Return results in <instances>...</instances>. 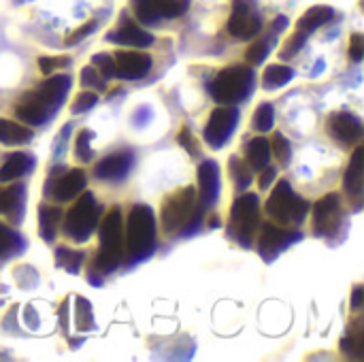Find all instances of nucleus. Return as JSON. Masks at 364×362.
<instances>
[{
    "mask_svg": "<svg viewBox=\"0 0 364 362\" xmlns=\"http://www.w3.org/2000/svg\"><path fill=\"white\" fill-rule=\"evenodd\" d=\"M228 166H230V175H232L237 190H247L252 186V169L245 166V160H241L239 156H230Z\"/></svg>",
    "mask_w": 364,
    "mask_h": 362,
    "instance_id": "34",
    "label": "nucleus"
},
{
    "mask_svg": "<svg viewBox=\"0 0 364 362\" xmlns=\"http://www.w3.org/2000/svg\"><path fill=\"white\" fill-rule=\"evenodd\" d=\"M34 132L26 124H17L13 119H0V143L2 145H26L30 143Z\"/></svg>",
    "mask_w": 364,
    "mask_h": 362,
    "instance_id": "26",
    "label": "nucleus"
},
{
    "mask_svg": "<svg viewBox=\"0 0 364 362\" xmlns=\"http://www.w3.org/2000/svg\"><path fill=\"white\" fill-rule=\"evenodd\" d=\"M275 177H277V169L267 164V166L260 171V177H258V188H260V190H269V188H271V183L275 181Z\"/></svg>",
    "mask_w": 364,
    "mask_h": 362,
    "instance_id": "47",
    "label": "nucleus"
},
{
    "mask_svg": "<svg viewBox=\"0 0 364 362\" xmlns=\"http://www.w3.org/2000/svg\"><path fill=\"white\" fill-rule=\"evenodd\" d=\"M205 205L192 186L168 194L160 209V226L166 235H194L203 222Z\"/></svg>",
    "mask_w": 364,
    "mask_h": 362,
    "instance_id": "3",
    "label": "nucleus"
},
{
    "mask_svg": "<svg viewBox=\"0 0 364 362\" xmlns=\"http://www.w3.org/2000/svg\"><path fill=\"white\" fill-rule=\"evenodd\" d=\"M115 77L124 81H139L145 79L151 70V55L145 51H130V49H119L115 55Z\"/></svg>",
    "mask_w": 364,
    "mask_h": 362,
    "instance_id": "16",
    "label": "nucleus"
},
{
    "mask_svg": "<svg viewBox=\"0 0 364 362\" xmlns=\"http://www.w3.org/2000/svg\"><path fill=\"white\" fill-rule=\"evenodd\" d=\"M350 58L354 62H360L364 58V36L360 32H354L350 36Z\"/></svg>",
    "mask_w": 364,
    "mask_h": 362,
    "instance_id": "46",
    "label": "nucleus"
},
{
    "mask_svg": "<svg viewBox=\"0 0 364 362\" xmlns=\"http://www.w3.org/2000/svg\"><path fill=\"white\" fill-rule=\"evenodd\" d=\"M96 28H98V17H92V19H87L83 26L75 28V30H73V32L66 36L64 45H66V47H75V45H79L83 38H87L90 34H94V32H96Z\"/></svg>",
    "mask_w": 364,
    "mask_h": 362,
    "instance_id": "41",
    "label": "nucleus"
},
{
    "mask_svg": "<svg viewBox=\"0 0 364 362\" xmlns=\"http://www.w3.org/2000/svg\"><path fill=\"white\" fill-rule=\"evenodd\" d=\"M102 211L105 209L102 205H98L94 192H81L64 218L66 237L75 243H85L92 237V233L98 228Z\"/></svg>",
    "mask_w": 364,
    "mask_h": 362,
    "instance_id": "8",
    "label": "nucleus"
},
{
    "mask_svg": "<svg viewBox=\"0 0 364 362\" xmlns=\"http://www.w3.org/2000/svg\"><path fill=\"white\" fill-rule=\"evenodd\" d=\"M70 124H66L64 128H62V132H60V137L55 139V149H53V154L55 156H62V151H64V143H66V139H68V134H70Z\"/></svg>",
    "mask_w": 364,
    "mask_h": 362,
    "instance_id": "50",
    "label": "nucleus"
},
{
    "mask_svg": "<svg viewBox=\"0 0 364 362\" xmlns=\"http://www.w3.org/2000/svg\"><path fill=\"white\" fill-rule=\"evenodd\" d=\"M75 329L79 333H90L96 329L94 309L85 297H75Z\"/></svg>",
    "mask_w": 364,
    "mask_h": 362,
    "instance_id": "31",
    "label": "nucleus"
},
{
    "mask_svg": "<svg viewBox=\"0 0 364 362\" xmlns=\"http://www.w3.org/2000/svg\"><path fill=\"white\" fill-rule=\"evenodd\" d=\"M92 139H94V132L92 130H81L75 139V156L81 160V162H90L94 151H92Z\"/></svg>",
    "mask_w": 364,
    "mask_h": 362,
    "instance_id": "40",
    "label": "nucleus"
},
{
    "mask_svg": "<svg viewBox=\"0 0 364 362\" xmlns=\"http://www.w3.org/2000/svg\"><path fill=\"white\" fill-rule=\"evenodd\" d=\"M239 124V109L235 105H222L215 111H211L207 124H205V143L211 149H222L235 134Z\"/></svg>",
    "mask_w": 364,
    "mask_h": 362,
    "instance_id": "12",
    "label": "nucleus"
},
{
    "mask_svg": "<svg viewBox=\"0 0 364 362\" xmlns=\"http://www.w3.org/2000/svg\"><path fill=\"white\" fill-rule=\"evenodd\" d=\"M260 198L258 194H241L232 209H230V222H228V235L232 241H237L241 247L250 250L256 233L260 230Z\"/></svg>",
    "mask_w": 364,
    "mask_h": 362,
    "instance_id": "7",
    "label": "nucleus"
},
{
    "mask_svg": "<svg viewBox=\"0 0 364 362\" xmlns=\"http://www.w3.org/2000/svg\"><path fill=\"white\" fill-rule=\"evenodd\" d=\"M198 198L205 209L213 207L220 198V166L215 160H205L198 164Z\"/></svg>",
    "mask_w": 364,
    "mask_h": 362,
    "instance_id": "21",
    "label": "nucleus"
},
{
    "mask_svg": "<svg viewBox=\"0 0 364 362\" xmlns=\"http://www.w3.org/2000/svg\"><path fill=\"white\" fill-rule=\"evenodd\" d=\"M158 228L156 215L149 205H134L126 220V237H124V260L134 267L151 258L156 250Z\"/></svg>",
    "mask_w": 364,
    "mask_h": 362,
    "instance_id": "4",
    "label": "nucleus"
},
{
    "mask_svg": "<svg viewBox=\"0 0 364 362\" xmlns=\"http://www.w3.org/2000/svg\"><path fill=\"white\" fill-rule=\"evenodd\" d=\"M273 124H275V109H273V105H269V102L258 105L256 113L252 117V128L258 134H264V132L273 130Z\"/></svg>",
    "mask_w": 364,
    "mask_h": 362,
    "instance_id": "33",
    "label": "nucleus"
},
{
    "mask_svg": "<svg viewBox=\"0 0 364 362\" xmlns=\"http://www.w3.org/2000/svg\"><path fill=\"white\" fill-rule=\"evenodd\" d=\"M98 105V92H81L75 100H73V105H70V111L75 113V115H83V113H87L90 109H94Z\"/></svg>",
    "mask_w": 364,
    "mask_h": 362,
    "instance_id": "42",
    "label": "nucleus"
},
{
    "mask_svg": "<svg viewBox=\"0 0 364 362\" xmlns=\"http://www.w3.org/2000/svg\"><path fill=\"white\" fill-rule=\"evenodd\" d=\"M83 344V339H70V348H79Z\"/></svg>",
    "mask_w": 364,
    "mask_h": 362,
    "instance_id": "54",
    "label": "nucleus"
},
{
    "mask_svg": "<svg viewBox=\"0 0 364 362\" xmlns=\"http://www.w3.org/2000/svg\"><path fill=\"white\" fill-rule=\"evenodd\" d=\"M68 309H70V299H66V301L58 307L60 326H62V333H66V335H68Z\"/></svg>",
    "mask_w": 364,
    "mask_h": 362,
    "instance_id": "48",
    "label": "nucleus"
},
{
    "mask_svg": "<svg viewBox=\"0 0 364 362\" xmlns=\"http://www.w3.org/2000/svg\"><path fill=\"white\" fill-rule=\"evenodd\" d=\"M62 211L55 205H38V235L45 243H53L58 237V228L62 222Z\"/></svg>",
    "mask_w": 364,
    "mask_h": 362,
    "instance_id": "25",
    "label": "nucleus"
},
{
    "mask_svg": "<svg viewBox=\"0 0 364 362\" xmlns=\"http://www.w3.org/2000/svg\"><path fill=\"white\" fill-rule=\"evenodd\" d=\"M294 79V68L286 66V64H271L264 68L262 75V87L264 90H279L284 85H288Z\"/></svg>",
    "mask_w": 364,
    "mask_h": 362,
    "instance_id": "29",
    "label": "nucleus"
},
{
    "mask_svg": "<svg viewBox=\"0 0 364 362\" xmlns=\"http://www.w3.org/2000/svg\"><path fill=\"white\" fill-rule=\"evenodd\" d=\"M288 26H290V19H288L286 15H277V17L271 21L269 32H264L262 38H258L254 45H250V49L245 51V60H247L250 64H262V62L269 58V53L273 51V47H275L279 34H282Z\"/></svg>",
    "mask_w": 364,
    "mask_h": 362,
    "instance_id": "19",
    "label": "nucleus"
},
{
    "mask_svg": "<svg viewBox=\"0 0 364 362\" xmlns=\"http://www.w3.org/2000/svg\"><path fill=\"white\" fill-rule=\"evenodd\" d=\"M260 228H262V233L258 230L260 233L258 254L267 265H271L279 254H284L294 243L303 241V233L282 226V224H275V222H264V224H260Z\"/></svg>",
    "mask_w": 364,
    "mask_h": 362,
    "instance_id": "10",
    "label": "nucleus"
},
{
    "mask_svg": "<svg viewBox=\"0 0 364 362\" xmlns=\"http://www.w3.org/2000/svg\"><path fill=\"white\" fill-rule=\"evenodd\" d=\"M85 179L87 177L81 169L64 171V175H60V177L49 175L47 186H45V196L53 198L58 203H68L85 190V183H87Z\"/></svg>",
    "mask_w": 364,
    "mask_h": 362,
    "instance_id": "14",
    "label": "nucleus"
},
{
    "mask_svg": "<svg viewBox=\"0 0 364 362\" xmlns=\"http://www.w3.org/2000/svg\"><path fill=\"white\" fill-rule=\"evenodd\" d=\"M34 156H30L28 151H13L4 158L2 166H0V181H15L19 177H26L34 171Z\"/></svg>",
    "mask_w": 364,
    "mask_h": 362,
    "instance_id": "23",
    "label": "nucleus"
},
{
    "mask_svg": "<svg viewBox=\"0 0 364 362\" xmlns=\"http://www.w3.org/2000/svg\"><path fill=\"white\" fill-rule=\"evenodd\" d=\"M245 154H247V164L254 169V171H262L269 160H271V145H269V139H264V134L252 139L245 147Z\"/></svg>",
    "mask_w": 364,
    "mask_h": 362,
    "instance_id": "28",
    "label": "nucleus"
},
{
    "mask_svg": "<svg viewBox=\"0 0 364 362\" xmlns=\"http://www.w3.org/2000/svg\"><path fill=\"white\" fill-rule=\"evenodd\" d=\"M130 6H132L134 17L141 26H158L162 19L154 0H130Z\"/></svg>",
    "mask_w": 364,
    "mask_h": 362,
    "instance_id": "32",
    "label": "nucleus"
},
{
    "mask_svg": "<svg viewBox=\"0 0 364 362\" xmlns=\"http://www.w3.org/2000/svg\"><path fill=\"white\" fill-rule=\"evenodd\" d=\"M307 38H309V36H305V34H301V32H296V30H294V34L284 43V47H282V51H279V58H282V60H290V58H294V55L305 47Z\"/></svg>",
    "mask_w": 364,
    "mask_h": 362,
    "instance_id": "43",
    "label": "nucleus"
},
{
    "mask_svg": "<svg viewBox=\"0 0 364 362\" xmlns=\"http://www.w3.org/2000/svg\"><path fill=\"white\" fill-rule=\"evenodd\" d=\"M262 13L258 9V0H232L230 19L226 23L228 34L237 41H250L262 32Z\"/></svg>",
    "mask_w": 364,
    "mask_h": 362,
    "instance_id": "11",
    "label": "nucleus"
},
{
    "mask_svg": "<svg viewBox=\"0 0 364 362\" xmlns=\"http://www.w3.org/2000/svg\"><path fill=\"white\" fill-rule=\"evenodd\" d=\"M70 87L73 79L68 75H49V79L23 94V98L15 107V115L26 126H45L66 102Z\"/></svg>",
    "mask_w": 364,
    "mask_h": 362,
    "instance_id": "1",
    "label": "nucleus"
},
{
    "mask_svg": "<svg viewBox=\"0 0 364 362\" xmlns=\"http://www.w3.org/2000/svg\"><path fill=\"white\" fill-rule=\"evenodd\" d=\"M13 277H15V282H17V286H19L21 290H34V288L38 286V282H41L36 269L30 267V265L17 267V269L13 271Z\"/></svg>",
    "mask_w": 364,
    "mask_h": 362,
    "instance_id": "37",
    "label": "nucleus"
},
{
    "mask_svg": "<svg viewBox=\"0 0 364 362\" xmlns=\"http://www.w3.org/2000/svg\"><path fill=\"white\" fill-rule=\"evenodd\" d=\"M100 247L90 267V282L94 286L102 284V277L113 273L124 262V215L122 207H111L109 213L98 222Z\"/></svg>",
    "mask_w": 364,
    "mask_h": 362,
    "instance_id": "2",
    "label": "nucleus"
},
{
    "mask_svg": "<svg viewBox=\"0 0 364 362\" xmlns=\"http://www.w3.org/2000/svg\"><path fill=\"white\" fill-rule=\"evenodd\" d=\"M134 166V151L132 149H122L111 156H105L96 166H94V177L102 181H122L128 177V173Z\"/></svg>",
    "mask_w": 364,
    "mask_h": 362,
    "instance_id": "18",
    "label": "nucleus"
},
{
    "mask_svg": "<svg viewBox=\"0 0 364 362\" xmlns=\"http://www.w3.org/2000/svg\"><path fill=\"white\" fill-rule=\"evenodd\" d=\"M364 303V286H356L354 288V294H352V309L358 314L360 312V307H363Z\"/></svg>",
    "mask_w": 364,
    "mask_h": 362,
    "instance_id": "51",
    "label": "nucleus"
},
{
    "mask_svg": "<svg viewBox=\"0 0 364 362\" xmlns=\"http://www.w3.org/2000/svg\"><path fill=\"white\" fill-rule=\"evenodd\" d=\"M346 211H343V201L337 192H331L326 196H322L316 205H314V235L328 241V243H341L337 235H341V239L346 237Z\"/></svg>",
    "mask_w": 364,
    "mask_h": 362,
    "instance_id": "9",
    "label": "nucleus"
},
{
    "mask_svg": "<svg viewBox=\"0 0 364 362\" xmlns=\"http://www.w3.org/2000/svg\"><path fill=\"white\" fill-rule=\"evenodd\" d=\"M177 141H179V145H181V147H186V151H188L192 158H198V156H200L198 143H196V139H194V134H192V130H190L188 126H183V128L179 130Z\"/></svg>",
    "mask_w": 364,
    "mask_h": 362,
    "instance_id": "45",
    "label": "nucleus"
},
{
    "mask_svg": "<svg viewBox=\"0 0 364 362\" xmlns=\"http://www.w3.org/2000/svg\"><path fill=\"white\" fill-rule=\"evenodd\" d=\"M105 41L109 43H117V45H126V47H136V49H145L149 45H154V34L143 30L139 21H134L126 11L119 17V23L113 32L105 34Z\"/></svg>",
    "mask_w": 364,
    "mask_h": 362,
    "instance_id": "15",
    "label": "nucleus"
},
{
    "mask_svg": "<svg viewBox=\"0 0 364 362\" xmlns=\"http://www.w3.org/2000/svg\"><path fill=\"white\" fill-rule=\"evenodd\" d=\"M68 64H70V58H68V55H55V58L43 55V58H38V68H41V73H43L45 77H49L53 70H60V68H64V66H68Z\"/></svg>",
    "mask_w": 364,
    "mask_h": 362,
    "instance_id": "44",
    "label": "nucleus"
},
{
    "mask_svg": "<svg viewBox=\"0 0 364 362\" xmlns=\"http://www.w3.org/2000/svg\"><path fill=\"white\" fill-rule=\"evenodd\" d=\"M23 318H26V322H28V326H30L32 331L38 326V322L34 320V318H36V312H34L32 305H26V307H23Z\"/></svg>",
    "mask_w": 364,
    "mask_h": 362,
    "instance_id": "52",
    "label": "nucleus"
},
{
    "mask_svg": "<svg viewBox=\"0 0 364 362\" xmlns=\"http://www.w3.org/2000/svg\"><path fill=\"white\" fill-rule=\"evenodd\" d=\"M154 4H156L160 17H164V19H177V17H181V15L188 13L192 0H154Z\"/></svg>",
    "mask_w": 364,
    "mask_h": 362,
    "instance_id": "35",
    "label": "nucleus"
},
{
    "mask_svg": "<svg viewBox=\"0 0 364 362\" xmlns=\"http://www.w3.org/2000/svg\"><path fill=\"white\" fill-rule=\"evenodd\" d=\"M26 250V239L11 226L0 222V260L19 256Z\"/></svg>",
    "mask_w": 364,
    "mask_h": 362,
    "instance_id": "27",
    "label": "nucleus"
},
{
    "mask_svg": "<svg viewBox=\"0 0 364 362\" xmlns=\"http://www.w3.org/2000/svg\"><path fill=\"white\" fill-rule=\"evenodd\" d=\"M326 132L328 137H333L339 145L343 147H352L358 145L364 134L363 119L354 113H346V111H337L331 113L326 119Z\"/></svg>",
    "mask_w": 364,
    "mask_h": 362,
    "instance_id": "13",
    "label": "nucleus"
},
{
    "mask_svg": "<svg viewBox=\"0 0 364 362\" xmlns=\"http://www.w3.org/2000/svg\"><path fill=\"white\" fill-rule=\"evenodd\" d=\"M17 305L15 307H11V312H9V316H4V322H2V329L6 331V333H13V335H19V329L15 326V314H17Z\"/></svg>",
    "mask_w": 364,
    "mask_h": 362,
    "instance_id": "49",
    "label": "nucleus"
},
{
    "mask_svg": "<svg viewBox=\"0 0 364 362\" xmlns=\"http://www.w3.org/2000/svg\"><path fill=\"white\" fill-rule=\"evenodd\" d=\"M53 256H55V265L60 269H64L66 273L70 275H77L81 271V262L85 258V252L81 250H70V247H64V245H58L53 250Z\"/></svg>",
    "mask_w": 364,
    "mask_h": 362,
    "instance_id": "30",
    "label": "nucleus"
},
{
    "mask_svg": "<svg viewBox=\"0 0 364 362\" xmlns=\"http://www.w3.org/2000/svg\"><path fill=\"white\" fill-rule=\"evenodd\" d=\"M81 85L92 90V92H105L107 90V79L100 77V73L90 64L81 68Z\"/></svg>",
    "mask_w": 364,
    "mask_h": 362,
    "instance_id": "39",
    "label": "nucleus"
},
{
    "mask_svg": "<svg viewBox=\"0 0 364 362\" xmlns=\"http://www.w3.org/2000/svg\"><path fill=\"white\" fill-rule=\"evenodd\" d=\"M267 213L271 215V220L275 224H282V226H299L305 222L311 205L292 190L290 181L286 179H279L277 186L273 188L271 196L267 198V205H264Z\"/></svg>",
    "mask_w": 364,
    "mask_h": 362,
    "instance_id": "6",
    "label": "nucleus"
},
{
    "mask_svg": "<svg viewBox=\"0 0 364 362\" xmlns=\"http://www.w3.org/2000/svg\"><path fill=\"white\" fill-rule=\"evenodd\" d=\"M218 226H220V220H218V218L213 215V218L209 220V228H218Z\"/></svg>",
    "mask_w": 364,
    "mask_h": 362,
    "instance_id": "53",
    "label": "nucleus"
},
{
    "mask_svg": "<svg viewBox=\"0 0 364 362\" xmlns=\"http://www.w3.org/2000/svg\"><path fill=\"white\" fill-rule=\"evenodd\" d=\"M256 85V73L247 64L222 68L211 83V98L220 105H239L247 100Z\"/></svg>",
    "mask_w": 364,
    "mask_h": 362,
    "instance_id": "5",
    "label": "nucleus"
},
{
    "mask_svg": "<svg viewBox=\"0 0 364 362\" xmlns=\"http://www.w3.org/2000/svg\"><path fill=\"white\" fill-rule=\"evenodd\" d=\"M269 145H271V154H275L279 166H288L290 160H292V145H290V141L282 132H275L273 139L269 141Z\"/></svg>",
    "mask_w": 364,
    "mask_h": 362,
    "instance_id": "36",
    "label": "nucleus"
},
{
    "mask_svg": "<svg viewBox=\"0 0 364 362\" xmlns=\"http://www.w3.org/2000/svg\"><path fill=\"white\" fill-rule=\"evenodd\" d=\"M335 17V9L328 6V4H316L311 9H307L303 13V17L296 21V32L305 34V36H311L316 30H320L322 26H326L328 21H333Z\"/></svg>",
    "mask_w": 364,
    "mask_h": 362,
    "instance_id": "24",
    "label": "nucleus"
},
{
    "mask_svg": "<svg viewBox=\"0 0 364 362\" xmlns=\"http://www.w3.org/2000/svg\"><path fill=\"white\" fill-rule=\"evenodd\" d=\"M343 190L348 194V201L352 203L354 211L363 209L364 192V147L358 145L352 154V160L343 173Z\"/></svg>",
    "mask_w": 364,
    "mask_h": 362,
    "instance_id": "17",
    "label": "nucleus"
},
{
    "mask_svg": "<svg viewBox=\"0 0 364 362\" xmlns=\"http://www.w3.org/2000/svg\"><path fill=\"white\" fill-rule=\"evenodd\" d=\"M0 213L6 215L11 226H19L26 213V186L11 183L0 188Z\"/></svg>",
    "mask_w": 364,
    "mask_h": 362,
    "instance_id": "20",
    "label": "nucleus"
},
{
    "mask_svg": "<svg viewBox=\"0 0 364 362\" xmlns=\"http://www.w3.org/2000/svg\"><path fill=\"white\" fill-rule=\"evenodd\" d=\"M341 354L350 361H364V320L363 316H354L348 324V331L339 344Z\"/></svg>",
    "mask_w": 364,
    "mask_h": 362,
    "instance_id": "22",
    "label": "nucleus"
},
{
    "mask_svg": "<svg viewBox=\"0 0 364 362\" xmlns=\"http://www.w3.org/2000/svg\"><path fill=\"white\" fill-rule=\"evenodd\" d=\"M90 62H92V66L100 73L102 79H113V77H115V60H113L111 53H107V51L94 53Z\"/></svg>",
    "mask_w": 364,
    "mask_h": 362,
    "instance_id": "38",
    "label": "nucleus"
}]
</instances>
